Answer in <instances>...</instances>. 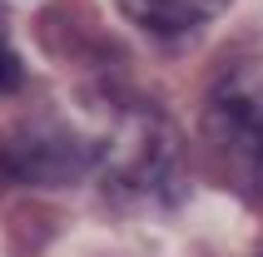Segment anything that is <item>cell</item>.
<instances>
[{
    "label": "cell",
    "mask_w": 263,
    "mask_h": 257,
    "mask_svg": "<svg viewBox=\"0 0 263 257\" xmlns=\"http://www.w3.org/2000/svg\"><path fill=\"white\" fill-rule=\"evenodd\" d=\"M209 143L238 193L263 203V65H238L209 99Z\"/></svg>",
    "instance_id": "1"
},
{
    "label": "cell",
    "mask_w": 263,
    "mask_h": 257,
    "mask_svg": "<svg viewBox=\"0 0 263 257\" xmlns=\"http://www.w3.org/2000/svg\"><path fill=\"white\" fill-rule=\"evenodd\" d=\"M104 173H109V188H124V193H164L169 178L179 168V143L169 134V124L154 114L124 119L115 128V139L95 154Z\"/></svg>",
    "instance_id": "2"
},
{
    "label": "cell",
    "mask_w": 263,
    "mask_h": 257,
    "mask_svg": "<svg viewBox=\"0 0 263 257\" xmlns=\"http://www.w3.org/2000/svg\"><path fill=\"white\" fill-rule=\"evenodd\" d=\"M89 148L74 134L55 124H25L15 128L10 139H0V178L15 183H74L89 168Z\"/></svg>",
    "instance_id": "3"
},
{
    "label": "cell",
    "mask_w": 263,
    "mask_h": 257,
    "mask_svg": "<svg viewBox=\"0 0 263 257\" xmlns=\"http://www.w3.org/2000/svg\"><path fill=\"white\" fill-rule=\"evenodd\" d=\"M223 5L229 0H119V10L149 35H189L214 15H223Z\"/></svg>",
    "instance_id": "4"
},
{
    "label": "cell",
    "mask_w": 263,
    "mask_h": 257,
    "mask_svg": "<svg viewBox=\"0 0 263 257\" xmlns=\"http://www.w3.org/2000/svg\"><path fill=\"white\" fill-rule=\"evenodd\" d=\"M15 84H20V59H15L10 45L0 40V94H10Z\"/></svg>",
    "instance_id": "5"
}]
</instances>
